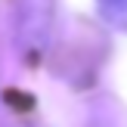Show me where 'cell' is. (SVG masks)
Wrapping results in <instances>:
<instances>
[{
    "instance_id": "cell-1",
    "label": "cell",
    "mask_w": 127,
    "mask_h": 127,
    "mask_svg": "<svg viewBox=\"0 0 127 127\" xmlns=\"http://www.w3.org/2000/svg\"><path fill=\"white\" fill-rule=\"evenodd\" d=\"M99 9L109 22L127 25V0H99Z\"/></svg>"
}]
</instances>
